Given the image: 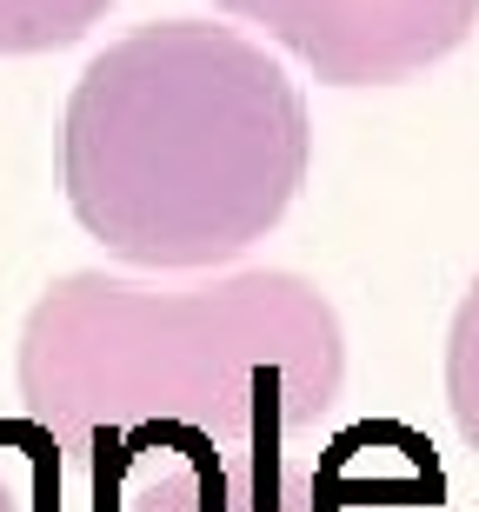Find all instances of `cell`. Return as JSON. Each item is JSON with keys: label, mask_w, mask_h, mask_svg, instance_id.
I'll return each mask as SVG.
<instances>
[{"label": "cell", "mask_w": 479, "mask_h": 512, "mask_svg": "<svg viewBox=\"0 0 479 512\" xmlns=\"http://www.w3.org/2000/svg\"><path fill=\"white\" fill-rule=\"evenodd\" d=\"M346 386L340 313L287 266L160 293L67 273L20 326V406L94 512L213 493L300 453Z\"/></svg>", "instance_id": "obj_1"}, {"label": "cell", "mask_w": 479, "mask_h": 512, "mask_svg": "<svg viewBox=\"0 0 479 512\" xmlns=\"http://www.w3.org/2000/svg\"><path fill=\"white\" fill-rule=\"evenodd\" d=\"M313 127L287 67L213 20H154L87 60L60 127L67 207L154 273L227 266L287 220Z\"/></svg>", "instance_id": "obj_2"}, {"label": "cell", "mask_w": 479, "mask_h": 512, "mask_svg": "<svg viewBox=\"0 0 479 512\" xmlns=\"http://www.w3.org/2000/svg\"><path fill=\"white\" fill-rule=\"evenodd\" d=\"M220 14L267 27L326 87H400L466 47L479 0H213Z\"/></svg>", "instance_id": "obj_3"}, {"label": "cell", "mask_w": 479, "mask_h": 512, "mask_svg": "<svg viewBox=\"0 0 479 512\" xmlns=\"http://www.w3.org/2000/svg\"><path fill=\"white\" fill-rule=\"evenodd\" d=\"M446 466L406 419H353L313 453V512H440Z\"/></svg>", "instance_id": "obj_4"}, {"label": "cell", "mask_w": 479, "mask_h": 512, "mask_svg": "<svg viewBox=\"0 0 479 512\" xmlns=\"http://www.w3.org/2000/svg\"><path fill=\"white\" fill-rule=\"evenodd\" d=\"M167 512H313V453L267 459V466L240 473L220 493H200V499L167 506Z\"/></svg>", "instance_id": "obj_5"}, {"label": "cell", "mask_w": 479, "mask_h": 512, "mask_svg": "<svg viewBox=\"0 0 479 512\" xmlns=\"http://www.w3.org/2000/svg\"><path fill=\"white\" fill-rule=\"evenodd\" d=\"M114 0H0V54H54L74 47Z\"/></svg>", "instance_id": "obj_6"}, {"label": "cell", "mask_w": 479, "mask_h": 512, "mask_svg": "<svg viewBox=\"0 0 479 512\" xmlns=\"http://www.w3.org/2000/svg\"><path fill=\"white\" fill-rule=\"evenodd\" d=\"M60 493V453L40 426H0V512H47Z\"/></svg>", "instance_id": "obj_7"}, {"label": "cell", "mask_w": 479, "mask_h": 512, "mask_svg": "<svg viewBox=\"0 0 479 512\" xmlns=\"http://www.w3.org/2000/svg\"><path fill=\"white\" fill-rule=\"evenodd\" d=\"M446 406H453V426L479 459V280L466 286L453 333H446Z\"/></svg>", "instance_id": "obj_8"}]
</instances>
